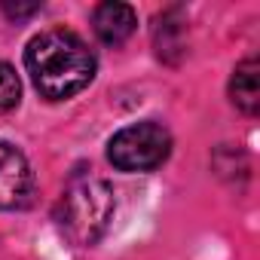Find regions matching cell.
I'll use <instances>...</instances> for the list:
<instances>
[{
    "label": "cell",
    "mask_w": 260,
    "mask_h": 260,
    "mask_svg": "<svg viewBox=\"0 0 260 260\" xmlns=\"http://www.w3.org/2000/svg\"><path fill=\"white\" fill-rule=\"evenodd\" d=\"M25 68L37 92L49 101H64L83 92L95 77V55L74 31L52 28L31 37L25 49Z\"/></svg>",
    "instance_id": "6da1fadb"
},
{
    "label": "cell",
    "mask_w": 260,
    "mask_h": 260,
    "mask_svg": "<svg viewBox=\"0 0 260 260\" xmlns=\"http://www.w3.org/2000/svg\"><path fill=\"white\" fill-rule=\"evenodd\" d=\"M113 208L116 202H113L110 184L98 178H83L61 193L55 205V223L74 245L86 248L107 233L113 220Z\"/></svg>",
    "instance_id": "7a4b0ae2"
},
{
    "label": "cell",
    "mask_w": 260,
    "mask_h": 260,
    "mask_svg": "<svg viewBox=\"0 0 260 260\" xmlns=\"http://www.w3.org/2000/svg\"><path fill=\"white\" fill-rule=\"evenodd\" d=\"M169 153H172V135L159 122L125 125L107 144V159L119 172H150L162 166Z\"/></svg>",
    "instance_id": "3957f363"
},
{
    "label": "cell",
    "mask_w": 260,
    "mask_h": 260,
    "mask_svg": "<svg viewBox=\"0 0 260 260\" xmlns=\"http://www.w3.org/2000/svg\"><path fill=\"white\" fill-rule=\"evenodd\" d=\"M34 175L28 159L13 147L0 141V208H22L31 196Z\"/></svg>",
    "instance_id": "277c9868"
},
{
    "label": "cell",
    "mask_w": 260,
    "mask_h": 260,
    "mask_svg": "<svg viewBox=\"0 0 260 260\" xmlns=\"http://www.w3.org/2000/svg\"><path fill=\"white\" fill-rule=\"evenodd\" d=\"M92 25H95V34H98L101 43L116 46V43L132 37V31L138 25V16L128 4H101L92 13Z\"/></svg>",
    "instance_id": "5b68a950"
},
{
    "label": "cell",
    "mask_w": 260,
    "mask_h": 260,
    "mask_svg": "<svg viewBox=\"0 0 260 260\" xmlns=\"http://www.w3.org/2000/svg\"><path fill=\"white\" fill-rule=\"evenodd\" d=\"M230 101L254 116L260 110V64L257 58H245L236 71H233V80H230Z\"/></svg>",
    "instance_id": "8992f818"
},
{
    "label": "cell",
    "mask_w": 260,
    "mask_h": 260,
    "mask_svg": "<svg viewBox=\"0 0 260 260\" xmlns=\"http://www.w3.org/2000/svg\"><path fill=\"white\" fill-rule=\"evenodd\" d=\"M22 98V83L13 64L0 61V110H13Z\"/></svg>",
    "instance_id": "52a82bcc"
},
{
    "label": "cell",
    "mask_w": 260,
    "mask_h": 260,
    "mask_svg": "<svg viewBox=\"0 0 260 260\" xmlns=\"http://www.w3.org/2000/svg\"><path fill=\"white\" fill-rule=\"evenodd\" d=\"M37 10H40L37 0H34V4H10V0H7V4H4V13H7L10 19H28V16H34Z\"/></svg>",
    "instance_id": "ba28073f"
}]
</instances>
